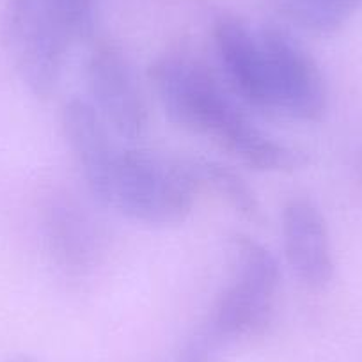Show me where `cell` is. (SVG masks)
Segmentation results:
<instances>
[{
  "label": "cell",
  "instance_id": "1",
  "mask_svg": "<svg viewBox=\"0 0 362 362\" xmlns=\"http://www.w3.org/2000/svg\"><path fill=\"white\" fill-rule=\"evenodd\" d=\"M196 192L187 160L127 149L117 153L109 206L142 224L174 226L190 215Z\"/></svg>",
  "mask_w": 362,
  "mask_h": 362
},
{
  "label": "cell",
  "instance_id": "2",
  "mask_svg": "<svg viewBox=\"0 0 362 362\" xmlns=\"http://www.w3.org/2000/svg\"><path fill=\"white\" fill-rule=\"evenodd\" d=\"M0 33L9 62L23 86L37 98L55 93L75 40L54 2L9 0Z\"/></svg>",
  "mask_w": 362,
  "mask_h": 362
},
{
  "label": "cell",
  "instance_id": "3",
  "mask_svg": "<svg viewBox=\"0 0 362 362\" xmlns=\"http://www.w3.org/2000/svg\"><path fill=\"white\" fill-rule=\"evenodd\" d=\"M149 80L170 123L208 135L217 144L245 116L211 73L185 54L155 59Z\"/></svg>",
  "mask_w": 362,
  "mask_h": 362
},
{
  "label": "cell",
  "instance_id": "4",
  "mask_svg": "<svg viewBox=\"0 0 362 362\" xmlns=\"http://www.w3.org/2000/svg\"><path fill=\"white\" fill-rule=\"evenodd\" d=\"M235 272L215 305L210 329L222 341L252 336L268 325L281 281L276 256L247 235L233 238Z\"/></svg>",
  "mask_w": 362,
  "mask_h": 362
},
{
  "label": "cell",
  "instance_id": "5",
  "mask_svg": "<svg viewBox=\"0 0 362 362\" xmlns=\"http://www.w3.org/2000/svg\"><path fill=\"white\" fill-rule=\"evenodd\" d=\"M267 61L272 112L297 121H320L327 110V83L318 62L283 27L257 33Z\"/></svg>",
  "mask_w": 362,
  "mask_h": 362
},
{
  "label": "cell",
  "instance_id": "6",
  "mask_svg": "<svg viewBox=\"0 0 362 362\" xmlns=\"http://www.w3.org/2000/svg\"><path fill=\"white\" fill-rule=\"evenodd\" d=\"M93 105L119 137L135 141L148 128V107L127 55L109 43L98 45L86 62Z\"/></svg>",
  "mask_w": 362,
  "mask_h": 362
},
{
  "label": "cell",
  "instance_id": "7",
  "mask_svg": "<svg viewBox=\"0 0 362 362\" xmlns=\"http://www.w3.org/2000/svg\"><path fill=\"white\" fill-rule=\"evenodd\" d=\"M284 254L295 276L313 290L334 277V256L327 221L309 197H291L281 215Z\"/></svg>",
  "mask_w": 362,
  "mask_h": 362
},
{
  "label": "cell",
  "instance_id": "8",
  "mask_svg": "<svg viewBox=\"0 0 362 362\" xmlns=\"http://www.w3.org/2000/svg\"><path fill=\"white\" fill-rule=\"evenodd\" d=\"M61 123L87 189L96 201L109 206L117 151L110 142L107 123L89 100L78 96L64 102Z\"/></svg>",
  "mask_w": 362,
  "mask_h": 362
},
{
  "label": "cell",
  "instance_id": "9",
  "mask_svg": "<svg viewBox=\"0 0 362 362\" xmlns=\"http://www.w3.org/2000/svg\"><path fill=\"white\" fill-rule=\"evenodd\" d=\"M214 43L235 95L254 109L272 112L267 61L261 41L242 20L221 16L214 23Z\"/></svg>",
  "mask_w": 362,
  "mask_h": 362
},
{
  "label": "cell",
  "instance_id": "10",
  "mask_svg": "<svg viewBox=\"0 0 362 362\" xmlns=\"http://www.w3.org/2000/svg\"><path fill=\"white\" fill-rule=\"evenodd\" d=\"M187 165L197 189L208 187L245 218L256 221L259 217L261 208L256 192L235 169L210 158H187Z\"/></svg>",
  "mask_w": 362,
  "mask_h": 362
},
{
  "label": "cell",
  "instance_id": "11",
  "mask_svg": "<svg viewBox=\"0 0 362 362\" xmlns=\"http://www.w3.org/2000/svg\"><path fill=\"white\" fill-rule=\"evenodd\" d=\"M281 15L304 33L330 36L343 29L362 0H276Z\"/></svg>",
  "mask_w": 362,
  "mask_h": 362
},
{
  "label": "cell",
  "instance_id": "12",
  "mask_svg": "<svg viewBox=\"0 0 362 362\" xmlns=\"http://www.w3.org/2000/svg\"><path fill=\"white\" fill-rule=\"evenodd\" d=\"M61 211L52 218V240L57 245L59 254L66 263L82 264L86 259L89 238H87L86 222L80 221L73 211L66 214V208H59Z\"/></svg>",
  "mask_w": 362,
  "mask_h": 362
},
{
  "label": "cell",
  "instance_id": "13",
  "mask_svg": "<svg viewBox=\"0 0 362 362\" xmlns=\"http://www.w3.org/2000/svg\"><path fill=\"white\" fill-rule=\"evenodd\" d=\"M69 27L75 43L93 37L96 29L98 0H52Z\"/></svg>",
  "mask_w": 362,
  "mask_h": 362
},
{
  "label": "cell",
  "instance_id": "14",
  "mask_svg": "<svg viewBox=\"0 0 362 362\" xmlns=\"http://www.w3.org/2000/svg\"><path fill=\"white\" fill-rule=\"evenodd\" d=\"M222 343L221 337L208 327L206 330L197 334L192 341L181 351L177 362H211L218 344Z\"/></svg>",
  "mask_w": 362,
  "mask_h": 362
},
{
  "label": "cell",
  "instance_id": "15",
  "mask_svg": "<svg viewBox=\"0 0 362 362\" xmlns=\"http://www.w3.org/2000/svg\"><path fill=\"white\" fill-rule=\"evenodd\" d=\"M9 362H36V361L30 357H16V358H11Z\"/></svg>",
  "mask_w": 362,
  "mask_h": 362
},
{
  "label": "cell",
  "instance_id": "16",
  "mask_svg": "<svg viewBox=\"0 0 362 362\" xmlns=\"http://www.w3.org/2000/svg\"><path fill=\"white\" fill-rule=\"evenodd\" d=\"M362 156V155H361ZM361 170H362V160H361Z\"/></svg>",
  "mask_w": 362,
  "mask_h": 362
}]
</instances>
